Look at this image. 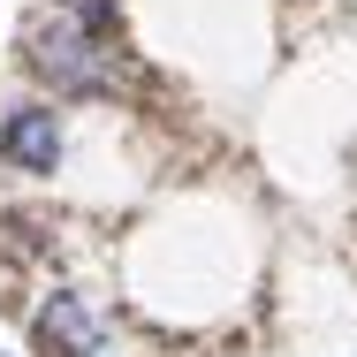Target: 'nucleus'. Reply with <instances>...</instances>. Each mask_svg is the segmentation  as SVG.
<instances>
[{
  "instance_id": "nucleus-2",
  "label": "nucleus",
  "mask_w": 357,
  "mask_h": 357,
  "mask_svg": "<svg viewBox=\"0 0 357 357\" xmlns=\"http://www.w3.org/2000/svg\"><path fill=\"white\" fill-rule=\"evenodd\" d=\"M99 335H107V319L84 289H54L31 312V350L38 357H99Z\"/></svg>"
},
{
  "instance_id": "nucleus-4",
  "label": "nucleus",
  "mask_w": 357,
  "mask_h": 357,
  "mask_svg": "<svg viewBox=\"0 0 357 357\" xmlns=\"http://www.w3.org/2000/svg\"><path fill=\"white\" fill-rule=\"evenodd\" d=\"M114 8H122V0H61V15H69V23H84V31H99V38L114 31Z\"/></svg>"
},
{
  "instance_id": "nucleus-1",
  "label": "nucleus",
  "mask_w": 357,
  "mask_h": 357,
  "mask_svg": "<svg viewBox=\"0 0 357 357\" xmlns=\"http://www.w3.org/2000/svg\"><path fill=\"white\" fill-rule=\"evenodd\" d=\"M23 69L38 76V84H54L61 99H107V91H114V54H107V38L84 31V23H69L61 8L23 31Z\"/></svg>"
},
{
  "instance_id": "nucleus-3",
  "label": "nucleus",
  "mask_w": 357,
  "mask_h": 357,
  "mask_svg": "<svg viewBox=\"0 0 357 357\" xmlns=\"http://www.w3.org/2000/svg\"><path fill=\"white\" fill-rule=\"evenodd\" d=\"M61 114L46 107V99H23V107H8V122H0V167H15V175H54L61 167Z\"/></svg>"
}]
</instances>
